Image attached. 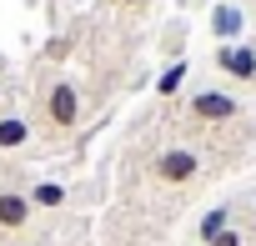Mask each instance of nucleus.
I'll list each match as a JSON object with an SVG mask.
<instances>
[{"label":"nucleus","instance_id":"obj_1","mask_svg":"<svg viewBox=\"0 0 256 246\" xmlns=\"http://www.w3.org/2000/svg\"><path fill=\"white\" fill-rule=\"evenodd\" d=\"M40 106H46V120L66 136V131H76L80 126V86L76 80H66V76H56L50 86H46V96H40Z\"/></svg>","mask_w":256,"mask_h":246},{"label":"nucleus","instance_id":"obj_2","mask_svg":"<svg viewBox=\"0 0 256 246\" xmlns=\"http://www.w3.org/2000/svg\"><path fill=\"white\" fill-rule=\"evenodd\" d=\"M186 110H191V120H201V126H221V120L241 116V100L231 90H221V86H206V90H196L186 100Z\"/></svg>","mask_w":256,"mask_h":246},{"label":"nucleus","instance_id":"obj_3","mask_svg":"<svg viewBox=\"0 0 256 246\" xmlns=\"http://www.w3.org/2000/svg\"><path fill=\"white\" fill-rule=\"evenodd\" d=\"M151 176H156L161 186H186V181L201 176V156H196L191 146H166V151L151 161Z\"/></svg>","mask_w":256,"mask_h":246},{"label":"nucleus","instance_id":"obj_4","mask_svg":"<svg viewBox=\"0 0 256 246\" xmlns=\"http://www.w3.org/2000/svg\"><path fill=\"white\" fill-rule=\"evenodd\" d=\"M216 70L241 80V86H256V46L236 40V46H216Z\"/></svg>","mask_w":256,"mask_h":246},{"label":"nucleus","instance_id":"obj_5","mask_svg":"<svg viewBox=\"0 0 256 246\" xmlns=\"http://www.w3.org/2000/svg\"><path fill=\"white\" fill-rule=\"evenodd\" d=\"M30 216H36V206L20 186H0V231H26Z\"/></svg>","mask_w":256,"mask_h":246},{"label":"nucleus","instance_id":"obj_6","mask_svg":"<svg viewBox=\"0 0 256 246\" xmlns=\"http://www.w3.org/2000/svg\"><path fill=\"white\" fill-rule=\"evenodd\" d=\"M211 36H216L221 46H236V40L246 36V10H241V6H231V0L211 6Z\"/></svg>","mask_w":256,"mask_h":246},{"label":"nucleus","instance_id":"obj_7","mask_svg":"<svg viewBox=\"0 0 256 246\" xmlns=\"http://www.w3.org/2000/svg\"><path fill=\"white\" fill-rule=\"evenodd\" d=\"M26 196H30V206H36V211H60L70 191H66V181H30V186H26Z\"/></svg>","mask_w":256,"mask_h":246},{"label":"nucleus","instance_id":"obj_8","mask_svg":"<svg viewBox=\"0 0 256 246\" xmlns=\"http://www.w3.org/2000/svg\"><path fill=\"white\" fill-rule=\"evenodd\" d=\"M30 136H36V131H30V120H26V116H10V110L0 116V151H20Z\"/></svg>","mask_w":256,"mask_h":246},{"label":"nucleus","instance_id":"obj_9","mask_svg":"<svg viewBox=\"0 0 256 246\" xmlns=\"http://www.w3.org/2000/svg\"><path fill=\"white\" fill-rule=\"evenodd\" d=\"M226 226H231V211H226V206H211V211L201 216V226H196V236H201V246H211V241H216V236H221Z\"/></svg>","mask_w":256,"mask_h":246},{"label":"nucleus","instance_id":"obj_10","mask_svg":"<svg viewBox=\"0 0 256 246\" xmlns=\"http://www.w3.org/2000/svg\"><path fill=\"white\" fill-rule=\"evenodd\" d=\"M186 70H191V60H171V66L161 70V80H156V96H176V90L186 86Z\"/></svg>","mask_w":256,"mask_h":246},{"label":"nucleus","instance_id":"obj_11","mask_svg":"<svg viewBox=\"0 0 256 246\" xmlns=\"http://www.w3.org/2000/svg\"><path fill=\"white\" fill-rule=\"evenodd\" d=\"M211 246H241V231H236V226H226V231H221Z\"/></svg>","mask_w":256,"mask_h":246},{"label":"nucleus","instance_id":"obj_12","mask_svg":"<svg viewBox=\"0 0 256 246\" xmlns=\"http://www.w3.org/2000/svg\"><path fill=\"white\" fill-rule=\"evenodd\" d=\"M116 6H126V10H141V6H146V0H116Z\"/></svg>","mask_w":256,"mask_h":246},{"label":"nucleus","instance_id":"obj_13","mask_svg":"<svg viewBox=\"0 0 256 246\" xmlns=\"http://www.w3.org/2000/svg\"><path fill=\"white\" fill-rule=\"evenodd\" d=\"M0 106H6V86H0Z\"/></svg>","mask_w":256,"mask_h":246}]
</instances>
